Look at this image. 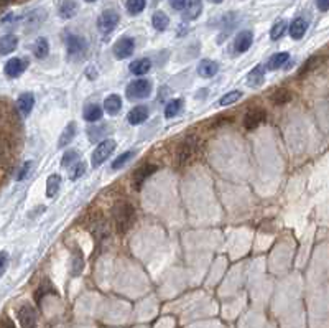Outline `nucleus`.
Masks as SVG:
<instances>
[{
  "instance_id": "obj_15",
  "label": "nucleus",
  "mask_w": 329,
  "mask_h": 328,
  "mask_svg": "<svg viewBox=\"0 0 329 328\" xmlns=\"http://www.w3.org/2000/svg\"><path fill=\"white\" fill-rule=\"evenodd\" d=\"M219 71V64L213 60H201V63L197 64V73L201 78H213Z\"/></svg>"
},
{
  "instance_id": "obj_38",
  "label": "nucleus",
  "mask_w": 329,
  "mask_h": 328,
  "mask_svg": "<svg viewBox=\"0 0 329 328\" xmlns=\"http://www.w3.org/2000/svg\"><path fill=\"white\" fill-rule=\"evenodd\" d=\"M242 97V93L240 91H230V93L224 94L221 99H219V104L221 106H230V104H234L235 101H239Z\"/></svg>"
},
{
  "instance_id": "obj_24",
  "label": "nucleus",
  "mask_w": 329,
  "mask_h": 328,
  "mask_svg": "<svg viewBox=\"0 0 329 328\" xmlns=\"http://www.w3.org/2000/svg\"><path fill=\"white\" fill-rule=\"evenodd\" d=\"M74 135H76V122H69L68 126L64 127V130L61 132V135H59V142H58V147H66L68 143L72 142V139H74Z\"/></svg>"
},
{
  "instance_id": "obj_33",
  "label": "nucleus",
  "mask_w": 329,
  "mask_h": 328,
  "mask_svg": "<svg viewBox=\"0 0 329 328\" xmlns=\"http://www.w3.org/2000/svg\"><path fill=\"white\" fill-rule=\"evenodd\" d=\"M127 12L130 15H138L142 14L145 5H147V0H127Z\"/></svg>"
},
{
  "instance_id": "obj_9",
  "label": "nucleus",
  "mask_w": 329,
  "mask_h": 328,
  "mask_svg": "<svg viewBox=\"0 0 329 328\" xmlns=\"http://www.w3.org/2000/svg\"><path fill=\"white\" fill-rule=\"evenodd\" d=\"M86 48H88V43H86L83 37H77V35H72V33L66 37V51H68L69 56L83 55Z\"/></svg>"
},
{
  "instance_id": "obj_3",
  "label": "nucleus",
  "mask_w": 329,
  "mask_h": 328,
  "mask_svg": "<svg viewBox=\"0 0 329 328\" xmlns=\"http://www.w3.org/2000/svg\"><path fill=\"white\" fill-rule=\"evenodd\" d=\"M196 143H197L196 135H188L186 139L181 140V143L178 145V150H176V162H178V165L181 167V165H184V163L189 162V159L196 152Z\"/></svg>"
},
{
  "instance_id": "obj_21",
  "label": "nucleus",
  "mask_w": 329,
  "mask_h": 328,
  "mask_svg": "<svg viewBox=\"0 0 329 328\" xmlns=\"http://www.w3.org/2000/svg\"><path fill=\"white\" fill-rule=\"evenodd\" d=\"M104 109L107 111V114H110V116H115L117 113H120V109H122V99H120V96L110 94V96L105 97V101H104Z\"/></svg>"
},
{
  "instance_id": "obj_47",
  "label": "nucleus",
  "mask_w": 329,
  "mask_h": 328,
  "mask_svg": "<svg viewBox=\"0 0 329 328\" xmlns=\"http://www.w3.org/2000/svg\"><path fill=\"white\" fill-rule=\"evenodd\" d=\"M86 2H96V0H86Z\"/></svg>"
},
{
  "instance_id": "obj_41",
  "label": "nucleus",
  "mask_w": 329,
  "mask_h": 328,
  "mask_svg": "<svg viewBox=\"0 0 329 328\" xmlns=\"http://www.w3.org/2000/svg\"><path fill=\"white\" fill-rule=\"evenodd\" d=\"M7 266H9V254L5 251H0V277L5 274Z\"/></svg>"
},
{
  "instance_id": "obj_12",
  "label": "nucleus",
  "mask_w": 329,
  "mask_h": 328,
  "mask_svg": "<svg viewBox=\"0 0 329 328\" xmlns=\"http://www.w3.org/2000/svg\"><path fill=\"white\" fill-rule=\"evenodd\" d=\"M156 165H142V167H138L135 172H134V176H132V185H134L137 190L142 187V183L148 178L150 175H153L156 172Z\"/></svg>"
},
{
  "instance_id": "obj_5",
  "label": "nucleus",
  "mask_w": 329,
  "mask_h": 328,
  "mask_svg": "<svg viewBox=\"0 0 329 328\" xmlns=\"http://www.w3.org/2000/svg\"><path fill=\"white\" fill-rule=\"evenodd\" d=\"M18 321L22 328H36V321H38V315L36 310L33 308L30 304H23L18 308Z\"/></svg>"
},
{
  "instance_id": "obj_1",
  "label": "nucleus",
  "mask_w": 329,
  "mask_h": 328,
  "mask_svg": "<svg viewBox=\"0 0 329 328\" xmlns=\"http://www.w3.org/2000/svg\"><path fill=\"white\" fill-rule=\"evenodd\" d=\"M112 216H114L115 221V228L118 234H125L129 229L135 225L137 220V213L135 208L127 201H118L115 203L114 209H112Z\"/></svg>"
},
{
  "instance_id": "obj_16",
  "label": "nucleus",
  "mask_w": 329,
  "mask_h": 328,
  "mask_svg": "<svg viewBox=\"0 0 329 328\" xmlns=\"http://www.w3.org/2000/svg\"><path fill=\"white\" fill-rule=\"evenodd\" d=\"M263 81H265V66H263V64H259V66H255V68L247 75V83H249L252 88L262 86Z\"/></svg>"
},
{
  "instance_id": "obj_30",
  "label": "nucleus",
  "mask_w": 329,
  "mask_h": 328,
  "mask_svg": "<svg viewBox=\"0 0 329 328\" xmlns=\"http://www.w3.org/2000/svg\"><path fill=\"white\" fill-rule=\"evenodd\" d=\"M292 97L293 96L288 89L281 88V89L275 91V93L272 94V102L275 104V106H281V104H286L288 101H292Z\"/></svg>"
},
{
  "instance_id": "obj_20",
  "label": "nucleus",
  "mask_w": 329,
  "mask_h": 328,
  "mask_svg": "<svg viewBox=\"0 0 329 328\" xmlns=\"http://www.w3.org/2000/svg\"><path fill=\"white\" fill-rule=\"evenodd\" d=\"M18 38L15 35H4L0 37V55H10L17 48Z\"/></svg>"
},
{
  "instance_id": "obj_2",
  "label": "nucleus",
  "mask_w": 329,
  "mask_h": 328,
  "mask_svg": "<svg viewBox=\"0 0 329 328\" xmlns=\"http://www.w3.org/2000/svg\"><path fill=\"white\" fill-rule=\"evenodd\" d=\"M115 140L114 139H104L99 145L94 149V152H92V157H91V163L92 167H101L102 163L107 160V157L114 152L115 150Z\"/></svg>"
},
{
  "instance_id": "obj_7",
  "label": "nucleus",
  "mask_w": 329,
  "mask_h": 328,
  "mask_svg": "<svg viewBox=\"0 0 329 328\" xmlns=\"http://www.w3.org/2000/svg\"><path fill=\"white\" fill-rule=\"evenodd\" d=\"M265 119H267L265 109L254 107V109L247 111V114L243 116V127H245L247 130H254V129L259 127Z\"/></svg>"
},
{
  "instance_id": "obj_26",
  "label": "nucleus",
  "mask_w": 329,
  "mask_h": 328,
  "mask_svg": "<svg viewBox=\"0 0 329 328\" xmlns=\"http://www.w3.org/2000/svg\"><path fill=\"white\" fill-rule=\"evenodd\" d=\"M322 60H324V58H322V56H311L305 64H303V68L300 69L298 76H300V78L308 76L309 73H311V71H314L316 68H319V66H321V64H322Z\"/></svg>"
},
{
  "instance_id": "obj_44",
  "label": "nucleus",
  "mask_w": 329,
  "mask_h": 328,
  "mask_svg": "<svg viewBox=\"0 0 329 328\" xmlns=\"http://www.w3.org/2000/svg\"><path fill=\"white\" fill-rule=\"evenodd\" d=\"M0 328H17V326H15V323H13L10 318L5 317L2 321H0Z\"/></svg>"
},
{
  "instance_id": "obj_39",
  "label": "nucleus",
  "mask_w": 329,
  "mask_h": 328,
  "mask_svg": "<svg viewBox=\"0 0 329 328\" xmlns=\"http://www.w3.org/2000/svg\"><path fill=\"white\" fill-rule=\"evenodd\" d=\"M33 165H35V163H33L31 160H30V162H26V163H23L22 170H20V173L17 175V180H18V181L25 180V178H26V175H30V172H31Z\"/></svg>"
},
{
  "instance_id": "obj_13",
  "label": "nucleus",
  "mask_w": 329,
  "mask_h": 328,
  "mask_svg": "<svg viewBox=\"0 0 329 328\" xmlns=\"http://www.w3.org/2000/svg\"><path fill=\"white\" fill-rule=\"evenodd\" d=\"M33 106H35V96H33V93H23V94L18 96L17 107H18L20 114H22L23 117H26L31 113Z\"/></svg>"
},
{
  "instance_id": "obj_28",
  "label": "nucleus",
  "mask_w": 329,
  "mask_h": 328,
  "mask_svg": "<svg viewBox=\"0 0 329 328\" xmlns=\"http://www.w3.org/2000/svg\"><path fill=\"white\" fill-rule=\"evenodd\" d=\"M290 60V55L288 53H275L273 56L268 58V63H267V69H280L286 64V61Z\"/></svg>"
},
{
  "instance_id": "obj_27",
  "label": "nucleus",
  "mask_w": 329,
  "mask_h": 328,
  "mask_svg": "<svg viewBox=\"0 0 329 328\" xmlns=\"http://www.w3.org/2000/svg\"><path fill=\"white\" fill-rule=\"evenodd\" d=\"M59 187H61V176L58 173H53L48 176L46 180V196L48 198H53L58 192H59Z\"/></svg>"
},
{
  "instance_id": "obj_36",
  "label": "nucleus",
  "mask_w": 329,
  "mask_h": 328,
  "mask_svg": "<svg viewBox=\"0 0 329 328\" xmlns=\"http://www.w3.org/2000/svg\"><path fill=\"white\" fill-rule=\"evenodd\" d=\"M84 267V258L81 251H74L72 254V275H79Z\"/></svg>"
},
{
  "instance_id": "obj_11",
  "label": "nucleus",
  "mask_w": 329,
  "mask_h": 328,
  "mask_svg": "<svg viewBox=\"0 0 329 328\" xmlns=\"http://www.w3.org/2000/svg\"><path fill=\"white\" fill-rule=\"evenodd\" d=\"M254 42V33L250 30H242L234 40V50L235 53H245V51L252 47Z\"/></svg>"
},
{
  "instance_id": "obj_18",
  "label": "nucleus",
  "mask_w": 329,
  "mask_h": 328,
  "mask_svg": "<svg viewBox=\"0 0 329 328\" xmlns=\"http://www.w3.org/2000/svg\"><path fill=\"white\" fill-rule=\"evenodd\" d=\"M202 12V2L201 0H191L189 5L183 10V20H194L201 15Z\"/></svg>"
},
{
  "instance_id": "obj_43",
  "label": "nucleus",
  "mask_w": 329,
  "mask_h": 328,
  "mask_svg": "<svg viewBox=\"0 0 329 328\" xmlns=\"http://www.w3.org/2000/svg\"><path fill=\"white\" fill-rule=\"evenodd\" d=\"M316 5L321 12H327L329 9V0H316Z\"/></svg>"
},
{
  "instance_id": "obj_46",
  "label": "nucleus",
  "mask_w": 329,
  "mask_h": 328,
  "mask_svg": "<svg viewBox=\"0 0 329 328\" xmlns=\"http://www.w3.org/2000/svg\"><path fill=\"white\" fill-rule=\"evenodd\" d=\"M9 2H10V0H0V4H2V5H5V4H9Z\"/></svg>"
},
{
  "instance_id": "obj_32",
  "label": "nucleus",
  "mask_w": 329,
  "mask_h": 328,
  "mask_svg": "<svg viewBox=\"0 0 329 328\" xmlns=\"http://www.w3.org/2000/svg\"><path fill=\"white\" fill-rule=\"evenodd\" d=\"M134 155H135L134 150H127V152L120 154L114 162H112V170H118V168H122V167L125 165V163H129L132 159H134Z\"/></svg>"
},
{
  "instance_id": "obj_22",
  "label": "nucleus",
  "mask_w": 329,
  "mask_h": 328,
  "mask_svg": "<svg viewBox=\"0 0 329 328\" xmlns=\"http://www.w3.org/2000/svg\"><path fill=\"white\" fill-rule=\"evenodd\" d=\"M50 53V43L45 37H38L35 45H33V55H35L38 60H43Z\"/></svg>"
},
{
  "instance_id": "obj_40",
  "label": "nucleus",
  "mask_w": 329,
  "mask_h": 328,
  "mask_svg": "<svg viewBox=\"0 0 329 328\" xmlns=\"http://www.w3.org/2000/svg\"><path fill=\"white\" fill-rule=\"evenodd\" d=\"M189 2H191V0H170V5H171V7H173L175 10L183 12V10L189 5Z\"/></svg>"
},
{
  "instance_id": "obj_31",
  "label": "nucleus",
  "mask_w": 329,
  "mask_h": 328,
  "mask_svg": "<svg viewBox=\"0 0 329 328\" xmlns=\"http://www.w3.org/2000/svg\"><path fill=\"white\" fill-rule=\"evenodd\" d=\"M183 109V101L181 99H173L167 104V107H164V117L167 119H171V117H175L181 113Z\"/></svg>"
},
{
  "instance_id": "obj_8",
  "label": "nucleus",
  "mask_w": 329,
  "mask_h": 328,
  "mask_svg": "<svg viewBox=\"0 0 329 328\" xmlns=\"http://www.w3.org/2000/svg\"><path fill=\"white\" fill-rule=\"evenodd\" d=\"M134 50H135V40L130 37H124L120 40H117L114 45V55L120 60H125L134 55Z\"/></svg>"
},
{
  "instance_id": "obj_34",
  "label": "nucleus",
  "mask_w": 329,
  "mask_h": 328,
  "mask_svg": "<svg viewBox=\"0 0 329 328\" xmlns=\"http://www.w3.org/2000/svg\"><path fill=\"white\" fill-rule=\"evenodd\" d=\"M285 30H286V22L285 20H278L272 27V30H270V38H272L273 42L280 40V38L283 37V33H285Z\"/></svg>"
},
{
  "instance_id": "obj_45",
  "label": "nucleus",
  "mask_w": 329,
  "mask_h": 328,
  "mask_svg": "<svg viewBox=\"0 0 329 328\" xmlns=\"http://www.w3.org/2000/svg\"><path fill=\"white\" fill-rule=\"evenodd\" d=\"M209 2H213V4H221L222 0H209Z\"/></svg>"
},
{
  "instance_id": "obj_4",
  "label": "nucleus",
  "mask_w": 329,
  "mask_h": 328,
  "mask_svg": "<svg viewBox=\"0 0 329 328\" xmlns=\"http://www.w3.org/2000/svg\"><path fill=\"white\" fill-rule=\"evenodd\" d=\"M151 93V83L148 80H137L132 81L127 89H125V94H127L129 99H145L148 97Z\"/></svg>"
},
{
  "instance_id": "obj_6",
  "label": "nucleus",
  "mask_w": 329,
  "mask_h": 328,
  "mask_svg": "<svg viewBox=\"0 0 329 328\" xmlns=\"http://www.w3.org/2000/svg\"><path fill=\"white\" fill-rule=\"evenodd\" d=\"M118 23V14L115 10H104L101 17L97 18V27L102 33H110Z\"/></svg>"
},
{
  "instance_id": "obj_42",
  "label": "nucleus",
  "mask_w": 329,
  "mask_h": 328,
  "mask_svg": "<svg viewBox=\"0 0 329 328\" xmlns=\"http://www.w3.org/2000/svg\"><path fill=\"white\" fill-rule=\"evenodd\" d=\"M7 152H9V147H7V142L4 140V137L0 135V160L5 159Z\"/></svg>"
},
{
  "instance_id": "obj_29",
  "label": "nucleus",
  "mask_w": 329,
  "mask_h": 328,
  "mask_svg": "<svg viewBox=\"0 0 329 328\" xmlns=\"http://www.w3.org/2000/svg\"><path fill=\"white\" fill-rule=\"evenodd\" d=\"M77 14V4L74 0H64L59 5V17L61 18H72Z\"/></svg>"
},
{
  "instance_id": "obj_17",
  "label": "nucleus",
  "mask_w": 329,
  "mask_h": 328,
  "mask_svg": "<svg viewBox=\"0 0 329 328\" xmlns=\"http://www.w3.org/2000/svg\"><path fill=\"white\" fill-rule=\"evenodd\" d=\"M129 122L132 126H138V124H142L148 119V107L145 106H135L134 109L130 111L129 116H127Z\"/></svg>"
},
{
  "instance_id": "obj_35",
  "label": "nucleus",
  "mask_w": 329,
  "mask_h": 328,
  "mask_svg": "<svg viewBox=\"0 0 329 328\" xmlns=\"http://www.w3.org/2000/svg\"><path fill=\"white\" fill-rule=\"evenodd\" d=\"M86 162H81V160H77L74 165H72L69 170H71V173H69V178L72 180V181H76L77 178H81V176L86 173Z\"/></svg>"
},
{
  "instance_id": "obj_19",
  "label": "nucleus",
  "mask_w": 329,
  "mask_h": 328,
  "mask_svg": "<svg viewBox=\"0 0 329 328\" xmlns=\"http://www.w3.org/2000/svg\"><path fill=\"white\" fill-rule=\"evenodd\" d=\"M150 68H151V61L148 60V58H140V60H135V61H132L129 64V69L137 76L147 75L150 71Z\"/></svg>"
},
{
  "instance_id": "obj_10",
  "label": "nucleus",
  "mask_w": 329,
  "mask_h": 328,
  "mask_svg": "<svg viewBox=\"0 0 329 328\" xmlns=\"http://www.w3.org/2000/svg\"><path fill=\"white\" fill-rule=\"evenodd\" d=\"M26 68H28V61L26 60H22V58H12V60L5 63L4 73L7 75V78H18Z\"/></svg>"
},
{
  "instance_id": "obj_14",
  "label": "nucleus",
  "mask_w": 329,
  "mask_h": 328,
  "mask_svg": "<svg viewBox=\"0 0 329 328\" xmlns=\"http://www.w3.org/2000/svg\"><path fill=\"white\" fill-rule=\"evenodd\" d=\"M306 30H308V22L305 18L298 17L292 22V25H290V37H292L293 40H301V38L305 37Z\"/></svg>"
},
{
  "instance_id": "obj_23",
  "label": "nucleus",
  "mask_w": 329,
  "mask_h": 328,
  "mask_svg": "<svg viewBox=\"0 0 329 328\" xmlns=\"http://www.w3.org/2000/svg\"><path fill=\"white\" fill-rule=\"evenodd\" d=\"M84 119L88 122H97L102 119V107L99 104H88L84 107Z\"/></svg>"
},
{
  "instance_id": "obj_25",
  "label": "nucleus",
  "mask_w": 329,
  "mask_h": 328,
  "mask_svg": "<svg viewBox=\"0 0 329 328\" xmlns=\"http://www.w3.org/2000/svg\"><path fill=\"white\" fill-rule=\"evenodd\" d=\"M151 25H153V28L158 30V31H164L168 28V25H170V18L168 15L164 14V12L161 10H158L153 14V17H151Z\"/></svg>"
},
{
  "instance_id": "obj_37",
  "label": "nucleus",
  "mask_w": 329,
  "mask_h": 328,
  "mask_svg": "<svg viewBox=\"0 0 329 328\" xmlns=\"http://www.w3.org/2000/svg\"><path fill=\"white\" fill-rule=\"evenodd\" d=\"M77 160H79V154L76 152V150H68V152L63 155L61 165H63V168H71Z\"/></svg>"
}]
</instances>
